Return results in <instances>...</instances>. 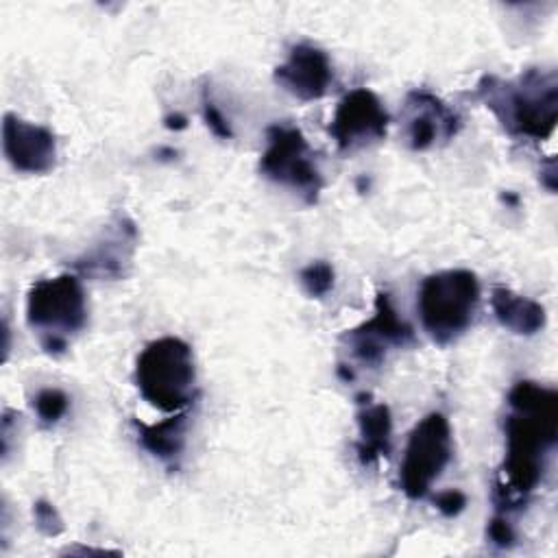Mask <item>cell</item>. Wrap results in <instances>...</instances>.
Masks as SVG:
<instances>
[{
	"label": "cell",
	"mask_w": 558,
	"mask_h": 558,
	"mask_svg": "<svg viewBox=\"0 0 558 558\" xmlns=\"http://www.w3.org/2000/svg\"><path fill=\"white\" fill-rule=\"evenodd\" d=\"M504 418L506 456L493 499L497 512L519 510L545 477L558 438V392L536 381H517L508 392Z\"/></svg>",
	"instance_id": "6da1fadb"
},
{
	"label": "cell",
	"mask_w": 558,
	"mask_h": 558,
	"mask_svg": "<svg viewBox=\"0 0 558 558\" xmlns=\"http://www.w3.org/2000/svg\"><path fill=\"white\" fill-rule=\"evenodd\" d=\"M480 98L512 137L534 142L547 140L558 120V74L556 70L527 68L517 78L501 81L484 76L475 85Z\"/></svg>",
	"instance_id": "7a4b0ae2"
},
{
	"label": "cell",
	"mask_w": 558,
	"mask_h": 558,
	"mask_svg": "<svg viewBox=\"0 0 558 558\" xmlns=\"http://www.w3.org/2000/svg\"><path fill=\"white\" fill-rule=\"evenodd\" d=\"M135 384L153 408L161 412L183 410L196 397L192 347L177 336L148 342L135 362Z\"/></svg>",
	"instance_id": "3957f363"
},
{
	"label": "cell",
	"mask_w": 558,
	"mask_h": 558,
	"mask_svg": "<svg viewBox=\"0 0 558 558\" xmlns=\"http://www.w3.org/2000/svg\"><path fill=\"white\" fill-rule=\"evenodd\" d=\"M480 305V281L475 272L451 268L432 272L421 281L416 310L423 329L436 344L458 340L473 323Z\"/></svg>",
	"instance_id": "277c9868"
},
{
	"label": "cell",
	"mask_w": 558,
	"mask_h": 558,
	"mask_svg": "<svg viewBox=\"0 0 558 558\" xmlns=\"http://www.w3.org/2000/svg\"><path fill=\"white\" fill-rule=\"evenodd\" d=\"M26 323L46 353L59 355L87 323L85 292L76 275L39 279L26 294Z\"/></svg>",
	"instance_id": "5b68a950"
},
{
	"label": "cell",
	"mask_w": 558,
	"mask_h": 558,
	"mask_svg": "<svg viewBox=\"0 0 558 558\" xmlns=\"http://www.w3.org/2000/svg\"><path fill=\"white\" fill-rule=\"evenodd\" d=\"M259 172L294 192L303 203L314 205L323 190V174L305 135L292 124H270L266 148L259 157Z\"/></svg>",
	"instance_id": "8992f818"
},
{
	"label": "cell",
	"mask_w": 558,
	"mask_h": 558,
	"mask_svg": "<svg viewBox=\"0 0 558 558\" xmlns=\"http://www.w3.org/2000/svg\"><path fill=\"white\" fill-rule=\"evenodd\" d=\"M451 460V427L442 412L425 414L408 436L399 486L408 499H423Z\"/></svg>",
	"instance_id": "52a82bcc"
},
{
	"label": "cell",
	"mask_w": 558,
	"mask_h": 558,
	"mask_svg": "<svg viewBox=\"0 0 558 558\" xmlns=\"http://www.w3.org/2000/svg\"><path fill=\"white\" fill-rule=\"evenodd\" d=\"M349 357L364 368H379L392 349L414 342V329L399 316L388 292H377L375 312L368 320L340 336Z\"/></svg>",
	"instance_id": "ba28073f"
},
{
	"label": "cell",
	"mask_w": 558,
	"mask_h": 558,
	"mask_svg": "<svg viewBox=\"0 0 558 558\" xmlns=\"http://www.w3.org/2000/svg\"><path fill=\"white\" fill-rule=\"evenodd\" d=\"M390 116L381 100L366 87L351 89L338 102L329 133L340 153H355L386 137Z\"/></svg>",
	"instance_id": "9c48e42d"
},
{
	"label": "cell",
	"mask_w": 558,
	"mask_h": 558,
	"mask_svg": "<svg viewBox=\"0 0 558 558\" xmlns=\"http://www.w3.org/2000/svg\"><path fill=\"white\" fill-rule=\"evenodd\" d=\"M135 248H137L135 222L129 216L118 214L102 229L98 240H94V244L72 262V268L83 277L122 279L126 277L133 264Z\"/></svg>",
	"instance_id": "30bf717a"
},
{
	"label": "cell",
	"mask_w": 558,
	"mask_h": 558,
	"mask_svg": "<svg viewBox=\"0 0 558 558\" xmlns=\"http://www.w3.org/2000/svg\"><path fill=\"white\" fill-rule=\"evenodd\" d=\"M403 133L412 150H427L449 142L458 129V113L429 89H410L403 100Z\"/></svg>",
	"instance_id": "8fae6325"
},
{
	"label": "cell",
	"mask_w": 558,
	"mask_h": 558,
	"mask_svg": "<svg viewBox=\"0 0 558 558\" xmlns=\"http://www.w3.org/2000/svg\"><path fill=\"white\" fill-rule=\"evenodd\" d=\"M2 150L15 170L28 174L50 172L57 161V140L52 131L26 122L15 113H4Z\"/></svg>",
	"instance_id": "7c38bea8"
},
{
	"label": "cell",
	"mask_w": 558,
	"mask_h": 558,
	"mask_svg": "<svg viewBox=\"0 0 558 558\" xmlns=\"http://www.w3.org/2000/svg\"><path fill=\"white\" fill-rule=\"evenodd\" d=\"M331 81L333 68L327 52L312 44L292 46L288 59L275 68V83L303 102L323 98Z\"/></svg>",
	"instance_id": "4fadbf2b"
},
{
	"label": "cell",
	"mask_w": 558,
	"mask_h": 558,
	"mask_svg": "<svg viewBox=\"0 0 558 558\" xmlns=\"http://www.w3.org/2000/svg\"><path fill=\"white\" fill-rule=\"evenodd\" d=\"M357 440L355 453L362 466H373L392 449V414L386 403L371 401V395H357Z\"/></svg>",
	"instance_id": "5bb4252c"
},
{
	"label": "cell",
	"mask_w": 558,
	"mask_h": 558,
	"mask_svg": "<svg viewBox=\"0 0 558 558\" xmlns=\"http://www.w3.org/2000/svg\"><path fill=\"white\" fill-rule=\"evenodd\" d=\"M490 307L497 323L517 336H534L547 323L545 307L538 301L517 294L506 286L490 290Z\"/></svg>",
	"instance_id": "9a60e30c"
},
{
	"label": "cell",
	"mask_w": 558,
	"mask_h": 558,
	"mask_svg": "<svg viewBox=\"0 0 558 558\" xmlns=\"http://www.w3.org/2000/svg\"><path fill=\"white\" fill-rule=\"evenodd\" d=\"M140 445L161 462H174L181 458L185 449V434H187V414L174 412L172 416L159 423H140L133 421Z\"/></svg>",
	"instance_id": "2e32d148"
},
{
	"label": "cell",
	"mask_w": 558,
	"mask_h": 558,
	"mask_svg": "<svg viewBox=\"0 0 558 558\" xmlns=\"http://www.w3.org/2000/svg\"><path fill=\"white\" fill-rule=\"evenodd\" d=\"M299 281L301 288L305 290L307 296L312 299H323L333 290V281H336V270L329 262L325 259H316L312 264H307L301 272H299Z\"/></svg>",
	"instance_id": "e0dca14e"
},
{
	"label": "cell",
	"mask_w": 558,
	"mask_h": 558,
	"mask_svg": "<svg viewBox=\"0 0 558 558\" xmlns=\"http://www.w3.org/2000/svg\"><path fill=\"white\" fill-rule=\"evenodd\" d=\"M70 408V399L59 388H44L33 399V410L44 425L59 423Z\"/></svg>",
	"instance_id": "ac0fdd59"
},
{
	"label": "cell",
	"mask_w": 558,
	"mask_h": 558,
	"mask_svg": "<svg viewBox=\"0 0 558 558\" xmlns=\"http://www.w3.org/2000/svg\"><path fill=\"white\" fill-rule=\"evenodd\" d=\"M33 519H35L37 530L44 536H59L63 532V519H61L59 510L46 499H39L33 504Z\"/></svg>",
	"instance_id": "d6986e66"
},
{
	"label": "cell",
	"mask_w": 558,
	"mask_h": 558,
	"mask_svg": "<svg viewBox=\"0 0 558 558\" xmlns=\"http://www.w3.org/2000/svg\"><path fill=\"white\" fill-rule=\"evenodd\" d=\"M201 109H203V120L209 126V131L220 137V140H231L233 137V129L229 124V120L222 116V111L216 107V102L207 96V89L203 92V100H201Z\"/></svg>",
	"instance_id": "ffe728a7"
},
{
	"label": "cell",
	"mask_w": 558,
	"mask_h": 558,
	"mask_svg": "<svg viewBox=\"0 0 558 558\" xmlns=\"http://www.w3.org/2000/svg\"><path fill=\"white\" fill-rule=\"evenodd\" d=\"M486 536H488V541H490L495 547H499V549H510V547L517 543V532H514L512 523H510L501 512H497V514L488 521V525H486Z\"/></svg>",
	"instance_id": "44dd1931"
},
{
	"label": "cell",
	"mask_w": 558,
	"mask_h": 558,
	"mask_svg": "<svg viewBox=\"0 0 558 558\" xmlns=\"http://www.w3.org/2000/svg\"><path fill=\"white\" fill-rule=\"evenodd\" d=\"M434 506L445 517H458L466 506V495L462 490H442L434 497Z\"/></svg>",
	"instance_id": "7402d4cb"
},
{
	"label": "cell",
	"mask_w": 558,
	"mask_h": 558,
	"mask_svg": "<svg viewBox=\"0 0 558 558\" xmlns=\"http://www.w3.org/2000/svg\"><path fill=\"white\" fill-rule=\"evenodd\" d=\"M163 124H166V129H170V131H181V129L187 126V118L181 116V113H170V116L163 118Z\"/></svg>",
	"instance_id": "603a6c76"
}]
</instances>
